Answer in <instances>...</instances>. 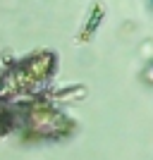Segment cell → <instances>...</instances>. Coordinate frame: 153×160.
<instances>
[{
  "label": "cell",
  "instance_id": "6da1fadb",
  "mask_svg": "<svg viewBox=\"0 0 153 160\" xmlns=\"http://www.w3.org/2000/svg\"><path fill=\"white\" fill-rule=\"evenodd\" d=\"M146 77H148V81H153V69H148V72H146Z\"/></svg>",
  "mask_w": 153,
  "mask_h": 160
}]
</instances>
